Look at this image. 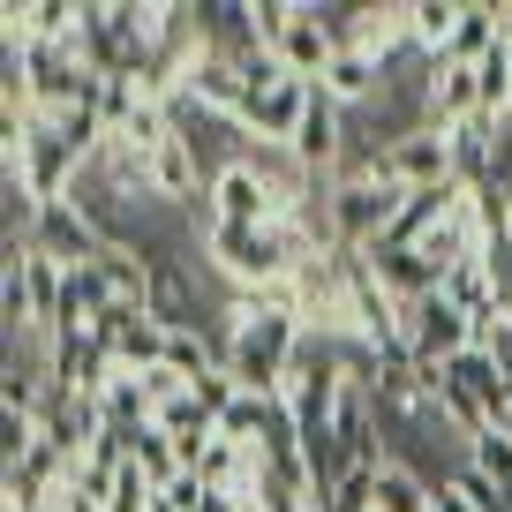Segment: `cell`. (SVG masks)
Wrapping results in <instances>:
<instances>
[{"instance_id": "cell-7", "label": "cell", "mask_w": 512, "mask_h": 512, "mask_svg": "<svg viewBox=\"0 0 512 512\" xmlns=\"http://www.w3.org/2000/svg\"><path fill=\"white\" fill-rule=\"evenodd\" d=\"M430 128H467V121H482V83H475V68H460V61H437V76H430Z\"/></svg>"}, {"instance_id": "cell-25", "label": "cell", "mask_w": 512, "mask_h": 512, "mask_svg": "<svg viewBox=\"0 0 512 512\" xmlns=\"http://www.w3.org/2000/svg\"><path fill=\"white\" fill-rule=\"evenodd\" d=\"M302 512H317V505H302Z\"/></svg>"}, {"instance_id": "cell-10", "label": "cell", "mask_w": 512, "mask_h": 512, "mask_svg": "<svg viewBox=\"0 0 512 512\" xmlns=\"http://www.w3.org/2000/svg\"><path fill=\"white\" fill-rule=\"evenodd\" d=\"M106 309H113L106 272H98V264H76V272L61 279V332H91Z\"/></svg>"}, {"instance_id": "cell-12", "label": "cell", "mask_w": 512, "mask_h": 512, "mask_svg": "<svg viewBox=\"0 0 512 512\" xmlns=\"http://www.w3.org/2000/svg\"><path fill=\"white\" fill-rule=\"evenodd\" d=\"M445 369H452V377H460L467 392H475V400H482V415H490V422H497V415H505V407H512V377H505V369H497V354H490V347H467L460 362H445Z\"/></svg>"}, {"instance_id": "cell-13", "label": "cell", "mask_w": 512, "mask_h": 512, "mask_svg": "<svg viewBox=\"0 0 512 512\" xmlns=\"http://www.w3.org/2000/svg\"><path fill=\"white\" fill-rule=\"evenodd\" d=\"M279 415H287V400L241 392V400L219 415V437H226V445H249V452H264V437H272V422H279Z\"/></svg>"}, {"instance_id": "cell-8", "label": "cell", "mask_w": 512, "mask_h": 512, "mask_svg": "<svg viewBox=\"0 0 512 512\" xmlns=\"http://www.w3.org/2000/svg\"><path fill=\"white\" fill-rule=\"evenodd\" d=\"M16 272H23V324H31V332H61V264H53V256H38V249H23L16 256Z\"/></svg>"}, {"instance_id": "cell-17", "label": "cell", "mask_w": 512, "mask_h": 512, "mask_svg": "<svg viewBox=\"0 0 512 512\" xmlns=\"http://www.w3.org/2000/svg\"><path fill=\"white\" fill-rule=\"evenodd\" d=\"M497 46V8L490 0H460V31H452V46H445V61H460V68H475L482 53Z\"/></svg>"}, {"instance_id": "cell-2", "label": "cell", "mask_w": 512, "mask_h": 512, "mask_svg": "<svg viewBox=\"0 0 512 512\" xmlns=\"http://www.w3.org/2000/svg\"><path fill=\"white\" fill-rule=\"evenodd\" d=\"M204 204H211V226H279V219H294V196L279 189V181H264L249 159L219 166Z\"/></svg>"}, {"instance_id": "cell-14", "label": "cell", "mask_w": 512, "mask_h": 512, "mask_svg": "<svg viewBox=\"0 0 512 512\" xmlns=\"http://www.w3.org/2000/svg\"><path fill=\"white\" fill-rule=\"evenodd\" d=\"M98 415H106V430H151V384L136 377V369H113Z\"/></svg>"}, {"instance_id": "cell-6", "label": "cell", "mask_w": 512, "mask_h": 512, "mask_svg": "<svg viewBox=\"0 0 512 512\" xmlns=\"http://www.w3.org/2000/svg\"><path fill=\"white\" fill-rule=\"evenodd\" d=\"M272 53H279V68H287V76L324 83V68H332V53H339V38H332V23H324V8H294L287 38H279Z\"/></svg>"}, {"instance_id": "cell-3", "label": "cell", "mask_w": 512, "mask_h": 512, "mask_svg": "<svg viewBox=\"0 0 512 512\" xmlns=\"http://www.w3.org/2000/svg\"><path fill=\"white\" fill-rule=\"evenodd\" d=\"M31 249L53 256L61 272H76V264H98V256H106V234L83 219L76 196H53V204H38V219H31Z\"/></svg>"}, {"instance_id": "cell-23", "label": "cell", "mask_w": 512, "mask_h": 512, "mask_svg": "<svg viewBox=\"0 0 512 512\" xmlns=\"http://www.w3.org/2000/svg\"><path fill=\"white\" fill-rule=\"evenodd\" d=\"M437 512H475V505H467V497L452 490V482H437Z\"/></svg>"}, {"instance_id": "cell-24", "label": "cell", "mask_w": 512, "mask_h": 512, "mask_svg": "<svg viewBox=\"0 0 512 512\" xmlns=\"http://www.w3.org/2000/svg\"><path fill=\"white\" fill-rule=\"evenodd\" d=\"M497 430H505V437H512V407H505V415H497Z\"/></svg>"}, {"instance_id": "cell-9", "label": "cell", "mask_w": 512, "mask_h": 512, "mask_svg": "<svg viewBox=\"0 0 512 512\" xmlns=\"http://www.w3.org/2000/svg\"><path fill=\"white\" fill-rule=\"evenodd\" d=\"M437 294H445V302L460 309V317L475 324V332H490V324L505 317V309H497V287H490V264H482V256L452 264V272H445V287H437Z\"/></svg>"}, {"instance_id": "cell-21", "label": "cell", "mask_w": 512, "mask_h": 512, "mask_svg": "<svg viewBox=\"0 0 512 512\" xmlns=\"http://www.w3.org/2000/svg\"><path fill=\"white\" fill-rule=\"evenodd\" d=\"M445 482H452V490H460V497H467V505H475V512H512V505H505V490H497V482L482 475V467H467V460L452 467Z\"/></svg>"}, {"instance_id": "cell-18", "label": "cell", "mask_w": 512, "mask_h": 512, "mask_svg": "<svg viewBox=\"0 0 512 512\" xmlns=\"http://www.w3.org/2000/svg\"><path fill=\"white\" fill-rule=\"evenodd\" d=\"M317 512H377V467H347V475L317 497Z\"/></svg>"}, {"instance_id": "cell-15", "label": "cell", "mask_w": 512, "mask_h": 512, "mask_svg": "<svg viewBox=\"0 0 512 512\" xmlns=\"http://www.w3.org/2000/svg\"><path fill=\"white\" fill-rule=\"evenodd\" d=\"M377 512H437V482H422L407 460L377 467Z\"/></svg>"}, {"instance_id": "cell-22", "label": "cell", "mask_w": 512, "mask_h": 512, "mask_svg": "<svg viewBox=\"0 0 512 512\" xmlns=\"http://www.w3.org/2000/svg\"><path fill=\"white\" fill-rule=\"evenodd\" d=\"M46 512H106V490H98V482H83L76 467H68V475H61V490L46 497Z\"/></svg>"}, {"instance_id": "cell-1", "label": "cell", "mask_w": 512, "mask_h": 512, "mask_svg": "<svg viewBox=\"0 0 512 512\" xmlns=\"http://www.w3.org/2000/svg\"><path fill=\"white\" fill-rule=\"evenodd\" d=\"M302 339H309V317L294 309V287H272V294H234L219 354H226V369H234L241 392L279 400V392H287L294 354H302Z\"/></svg>"}, {"instance_id": "cell-11", "label": "cell", "mask_w": 512, "mask_h": 512, "mask_svg": "<svg viewBox=\"0 0 512 512\" xmlns=\"http://www.w3.org/2000/svg\"><path fill=\"white\" fill-rule=\"evenodd\" d=\"M196 181H204V159H196L181 136H166V144L151 151V196H166V204H189V196H204Z\"/></svg>"}, {"instance_id": "cell-4", "label": "cell", "mask_w": 512, "mask_h": 512, "mask_svg": "<svg viewBox=\"0 0 512 512\" xmlns=\"http://www.w3.org/2000/svg\"><path fill=\"white\" fill-rule=\"evenodd\" d=\"M113 354L98 332H53L46 339V377L53 392H76V400H106V384H113Z\"/></svg>"}, {"instance_id": "cell-20", "label": "cell", "mask_w": 512, "mask_h": 512, "mask_svg": "<svg viewBox=\"0 0 512 512\" xmlns=\"http://www.w3.org/2000/svg\"><path fill=\"white\" fill-rule=\"evenodd\" d=\"M151 497H159V482H151L136 460H128L121 475L106 482V512H151Z\"/></svg>"}, {"instance_id": "cell-16", "label": "cell", "mask_w": 512, "mask_h": 512, "mask_svg": "<svg viewBox=\"0 0 512 512\" xmlns=\"http://www.w3.org/2000/svg\"><path fill=\"white\" fill-rule=\"evenodd\" d=\"M452 31H460V0H415L407 8V38L422 46V61H445Z\"/></svg>"}, {"instance_id": "cell-5", "label": "cell", "mask_w": 512, "mask_h": 512, "mask_svg": "<svg viewBox=\"0 0 512 512\" xmlns=\"http://www.w3.org/2000/svg\"><path fill=\"white\" fill-rule=\"evenodd\" d=\"M384 174L400 181V189H452V136L445 128H415L400 144H384Z\"/></svg>"}, {"instance_id": "cell-19", "label": "cell", "mask_w": 512, "mask_h": 512, "mask_svg": "<svg viewBox=\"0 0 512 512\" xmlns=\"http://www.w3.org/2000/svg\"><path fill=\"white\" fill-rule=\"evenodd\" d=\"M128 460L144 467V475L159 482V490L181 475V452H174V437H166V430H136V452H128Z\"/></svg>"}]
</instances>
